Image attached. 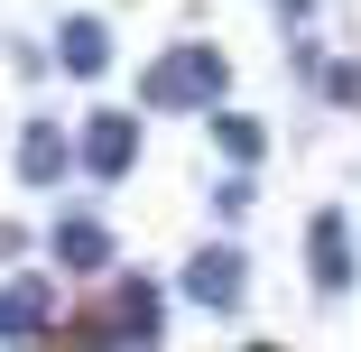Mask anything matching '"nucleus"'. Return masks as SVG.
<instances>
[{"label":"nucleus","instance_id":"obj_7","mask_svg":"<svg viewBox=\"0 0 361 352\" xmlns=\"http://www.w3.org/2000/svg\"><path fill=\"white\" fill-rule=\"evenodd\" d=\"M56 324V297L37 288V278H19V288H0V334H47Z\"/></svg>","mask_w":361,"mask_h":352},{"label":"nucleus","instance_id":"obj_1","mask_svg":"<svg viewBox=\"0 0 361 352\" xmlns=\"http://www.w3.org/2000/svg\"><path fill=\"white\" fill-rule=\"evenodd\" d=\"M223 84H232V56H223V47H167V56L149 65V102H158V111H213Z\"/></svg>","mask_w":361,"mask_h":352},{"label":"nucleus","instance_id":"obj_8","mask_svg":"<svg viewBox=\"0 0 361 352\" xmlns=\"http://www.w3.org/2000/svg\"><path fill=\"white\" fill-rule=\"evenodd\" d=\"M56 260H65V269H111V232L84 223V214H75V223H56Z\"/></svg>","mask_w":361,"mask_h":352},{"label":"nucleus","instance_id":"obj_6","mask_svg":"<svg viewBox=\"0 0 361 352\" xmlns=\"http://www.w3.org/2000/svg\"><path fill=\"white\" fill-rule=\"evenodd\" d=\"M56 65H65V75H102V65H111V28H102V19H65Z\"/></svg>","mask_w":361,"mask_h":352},{"label":"nucleus","instance_id":"obj_2","mask_svg":"<svg viewBox=\"0 0 361 352\" xmlns=\"http://www.w3.org/2000/svg\"><path fill=\"white\" fill-rule=\"evenodd\" d=\"M75 149H84L93 176H130V158H139V121H130V111H93Z\"/></svg>","mask_w":361,"mask_h":352},{"label":"nucleus","instance_id":"obj_9","mask_svg":"<svg viewBox=\"0 0 361 352\" xmlns=\"http://www.w3.org/2000/svg\"><path fill=\"white\" fill-rule=\"evenodd\" d=\"M213 139H223V158H232V167H259V149H269V139H259V121H241V111H223V121H213Z\"/></svg>","mask_w":361,"mask_h":352},{"label":"nucleus","instance_id":"obj_4","mask_svg":"<svg viewBox=\"0 0 361 352\" xmlns=\"http://www.w3.org/2000/svg\"><path fill=\"white\" fill-rule=\"evenodd\" d=\"M158 324H167V306H158V288H139V278L111 288V306L93 315V334H111V343H139V334H158Z\"/></svg>","mask_w":361,"mask_h":352},{"label":"nucleus","instance_id":"obj_5","mask_svg":"<svg viewBox=\"0 0 361 352\" xmlns=\"http://www.w3.org/2000/svg\"><path fill=\"white\" fill-rule=\"evenodd\" d=\"M75 158H84V149H65V130H56V121H28V139H19V176H28V186H56Z\"/></svg>","mask_w":361,"mask_h":352},{"label":"nucleus","instance_id":"obj_3","mask_svg":"<svg viewBox=\"0 0 361 352\" xmlns=\"http://www.w3.org/2000/svg\"><path fill=\"white\" fill-rule=\"evenodd\" d=\"M185 288H195V306H241L250 260H241V250H195V260H185Z\"/></svg>","mask_w":361,"mask_h":352},{"label":"nucleus","instance_id":"obj_10","mask_svg":"<svg viewBox=\"0 0 361 352\" xmlns=\"http://www.w3.org/2000/svg\"><path fill=\"white\" fill-rule=\"evenodd\" d=\"M315 260H324V288H343V278H352V260H343V223H334V214L315 223Z\"/></svg>","mask_w":361,"mask_h":352}]
</instances>
